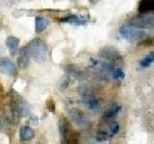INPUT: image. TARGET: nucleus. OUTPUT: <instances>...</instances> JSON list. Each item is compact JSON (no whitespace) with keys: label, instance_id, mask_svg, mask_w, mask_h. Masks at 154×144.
<instances>
[{"label":"nucleus","instance_id":"nucleus-1","mask_svg":"<svg viewBox=\"0 0 154 144\" xmlns=\"http://www.w3.org/2000/svg\"><path fill=\"white\" fill-rule=\"evenodd\" d=\"M30 57L38 62H43L47 60L48 46L47 43L42 38H34L26 46Z\"/></svg>","mask_w":154,"mask_h":144},{"label":"nucleus","instance_id":"nucleus-2","mask_svg":"<svg viewBox=\"0 0 154 144\" xmlns=\"http://www.w3.org/2000/svg\"><path fill=\"white\" fill-rule=\"evenodd\" d=\"M119 35L127 40H141L146 37V33L142 29L130 26L129 24H123L119 27Z\"/></svg>","mask_w":154,"mask_h":144},{"label":"nucleus","instance_id":"nucleus-3","mask_svg":"<svg viewBox=\"0 0 154 144\" xmlns=\"http://www.w3.org/2000/svg\"><path fill=\"white\" fill-rule=\"evenodd\" d=\"M128 24L138 29H154V16L146 14H137L129 19Z\"/></svg>","mask_w":154,"mask_h":144},{"label":"nucleus","instance_id":"nucleus-4","mask_svg":"<svg viewBox=\"0 0 154 144\" xmlns=\"http://www.w3.org/2000/svg\"><path fill=\"white\" fill-rule=\"evenodd\" d=\"M69 116L70 120L76 126L81 128H87L90 125V122L86 115L78 109H72L69 112Z\"/></svg>","mask_w":154,"mask_h":144},{"label":"nucleus","instance_id":"nucleus-5","mask_svg":"<svg viewBox=\"0 0 154 144\" xmlns=\"http://www.w3.org/2000/svg\"><path fill=\"white\" fill-rule=\"evenodd\" d=\"M98 55L100 58L109 62H117L122 60V55L114 47H102L99 50Z\"/></svg>","mask_w":154,"mask_h":144},{"label":"nucleus","instance_id":"nucleus-6","mask_svg":"<svg viewBox=\"0 0 154 144\" xmlns=\"http://www.w3.org/2000/svg\"><path fill=\"white\" fill-rule=\"evenodd\" d=\"M82 101L86 105V107L91 110H97L100 108V102L90 90H83L81 93Z\"/></svg>","mask_w":154,"mask_h":144},{"label":"nucleus","instance_id":"nucleus-7","mask_svg":"<svg viewBox=\"0 0 154 144\" xmlns=\"http://www.w3.org/2000/svg\"><path fill=\"white\" fill-rule=\"evenodd\" d=\"M0 71L4 74H7L10 76H14L17 74V66L14 62L7 58H2L0 60Z\"/></svg>","mask_w":154,"mask_h":144},{"label":"nucleus","instance_id":"nucleus-8","mask_svg":"<svg viewBox=\"0 0 154 144\" xmlns=\"http://www.w3.org/2000/svg\"><path fill=\"white\" fill-rule=\"evenodd\" d=\"M59 131L62 136L63 140H69L71 136V130L69 127V122L65 118H61L59 121Z\"/></svg>","mask_w":154,"mask_h":144},{"label":"nucleus","instance_id":"nucleus-9","mask_svg":"<svg viewBox=\"0 0 154 144\" xmlns=\"http://www.w3.org/2000/svg\"><path fill=\"white\" fill-rule=\"evenodd\" d=\"M29 59H30V55H29L26 46L22 47L20 51H19V57L17 59V65L19 68L21 69L26 68L29 65Z\"/></svg>","mask_w":154,"mask_h":144},{"label":"nucleus","instance_id":"nucleus-10","mask_svg":"<svg viewBox=\"0 0 154 144\" xmlns=\"http://www.w3.org/2000/svg\"><path fill=\"white\" fill-rule=\"evenodd\" d=\"M138 11L141 14L154 12V0H141L138 6Z\"/></svg>","mask_w":154,"mask_h":144},{"label":"nucleus","instance_id":"nucleus-11","mask_svg":"<svg viewBox=\"0 0 154 144\" xmlns=\"http://www.w3.org/2000/svg\"><path fill=\"white\" fill-rule=\"evenodd\" d=\"M19 136H20V139L22 141H29L35 136V132L31 127L23 126L19 131Z\"/></svg>","mask_w":154,"mask_h":144},{"label":"nucleus","instance_id":"nucleus-12","mask_svg":"<svg viewBox=\"0 0 154 144\" xmlns=\"http://www.w3.org/2000/svg\"><path fill=\"white\" fill-rule=\"evenodd\" d=\"M49 25V21L45 17L37 16L35 18V31L37 34H41Z\"/></svg>","mask_w":154,"mask_h":144},{"label":"nucleus","instance_id":"nucleus-13","mask_svg":"<svg viewBox=\"0 0 154 144\" xmlns=\"http://www.w3.org/2000/svg\"><path fill=\"white\" fill-rule=\"evenodd\" d=\"M6 45L11 54H16V52L17 51L19 46V40L16 37L10 36L6 40Z\"/></svg>","mask_w":154,"mask_h":144},{"label":"nucleus","instance_id":"nucleus-14","mask_svg":"<svg viewBox=\"0 0 154 144\" xmlns=\"http://www.w3.org/2000/svg\"><path fill=\"white\" fill-rule=\"evenodd\" d=\"M120 110H122V107H120L119 105L115 104L113 106H111V107L104 112L103 118L106 119V120H109V119L114 118L115 116H117V115L119 114V112H120Z\"/></svg>","mask_w":154,"mask_h":144},{"label":"nucleus","instance_id":"nucleus-15","mask_svg":"<svg viewBox=\"0 0 154 144\" xmlns=\"http://www.w3.org/2000/svg\"><path fill=\"white\" fill-rule=\"evenodd\" d=\"M153 62H154V51H150L147 55H146L139 62L140 68L142 69L147 68V67H149L153 64Z\"/></svg>","mask_w":154,"mask_h":144},{"label":"nucleus","instance_id":"nucleus-16","mask_svg":"<svg viewBox=\"0 0 154 144\" xmlns=\"http://www.w3.org/2000/svg\"><path fill=\"white\" fill-rule=\"evenodd\" d=\"M61 21L62 22H67V23H70V24H74V25H85V24L87 23V20L85 18L79 17L77 16H66L64 18H62Z\"/></svg>","mask_w":154,"mask_h":144},{"label":"nucleus","instance_id":"nucleus-17","mask_svg":"<svg viewBox=\"0 0 154 144\" xmlns=\"http://www.w3.org/2000/svg\"><path fill=\"white\" fill-rule=\"evenodd\" d=\"M125 77L124 71L120 67H114L113 72H112V79L116 81H122Z\"/></svg>","mask_w":154,"mask_h":144},{"label":"nucleus","instance_id":"nucleus-18","mask_svg":"<svg viewBox=\"0 0 154 144\" xmlns=\"http://www.w3.org/2000/svg\"><path fill=\"white\" fill-rule=\"evenodd\" d=\"M119 131V125L118 122H111L108 126V134L110 137H113L117 134Z\"/></svg>","mask_w":154,"mask_h":144},{"label":"nucleus","instance_id":"nucleus-19","mask_svg":"<svg viewBox=\"0 0 154 144\" xmlns=\"http://www.w3.org/2000/svg\"><path fill=\"white\" fill-rule=\"evenodd\" d=\"M110 137L107 131H99L96 134V140L98 142H104Z\"/></svg>","mask_w":154,"mask_h":144},{"label":"nucleus","instance_id":"nucleus-20","mask_svg":"<svg viewBox=\"0 0 154 144\" xmlns=\"http://www.w3.org/2000/svg\"><path fill=\"white\" fill-rule=\"evenodd\" d=\"M47 109L49 112H55V104H54V101L53 100H49L47 102Z\"/></svg>","mask_w":154,"mask_h":144},{"label":"nucleus","instance_id":"nucleus-21","mask_svg":"<svg viewBox=\"0 0 154 144\" xmlns=\"http://www.w3.org/2000/svg\"><path fill=\"white\" fill-rule=\"evenodd\" d=\"M31 122H33L34 125H37V124H38V118H37V116H32V118H31Z\"/></svg>","mask_w":154,"mask_h":144},{"label":"nucleus","instance_id":"nucleus-22","mask_svg":"<svg viewBox=\"0 0 154 144\" xmlns=\"http://www.w3.org/2000/svg\"><path fill=\"white\" fill-rule=\"evenodd\" d=\"M71 1H74L75 2V1H78V0H71Z\"/></svg>","mask_w":154,"mask_h":144},{"label":"nucleus","instance_id":"nucleus-23","mask_svg":"<svg viewBox=\"0 0 154 144\" xmlns=\"http://www.w3.org/2000/svg\"><path fill=\"white\" fill-rule=\"evenodd\" d=\"M0 29H1V24H0Z\"/></svg>","mask_w":154,"mask_h":144}]
</instances>
